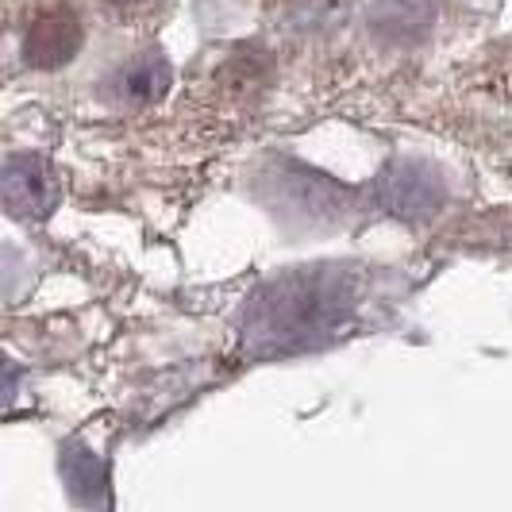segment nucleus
I'll return each instance as SVG.
<instances>
[{
	"instance_id": "obj_1",
	"label": "nucleus",
	"mask_w": 512,
	"mask_h": 512,
	"mask_svg": "<svg viewBox=\"0 0 512 512\" xmlns=\"http://www.w3.org/2000/svg\"><path fill=\"white\" fill-rule=\"evenodd\" d=\"M77 51H81V20L70 8H47L31 20L24 39V58L35 70L66 66Z\"/></svg>"
},
{
	"instance_id": "obj_2",
	"label": "nucleus",
	"mask_w": 512,
	"mask_h": 512,
	"mask_svg": "<svg viewBox=\"0 0 512 512\" xmlns=\"http://www.w3.org/2000/svg\"><path fill=\"white\" fill-rule=\"evenodd\" d=\"M27 193V205L20 216H47V208L58 197V185H54L51 170L39 162V158H16L8 162V197L12 193Z\"/></svg>"
},
{
	"instance_id": "obj_3",
	"label": "nucleus",
	"mask_w": 512,
	"mask_h": 512,
	"mask_svg": "<svg viewBox=\"0 0 512 512\" xmlns=\"http://www.w3.org/2000/svg\"><path fill=\"white\" fill-rule=\"evenodd\" d=\"M108 8H120V12H143V8H151L154 0H104Z\"/></svg>"
}]
</instances>
